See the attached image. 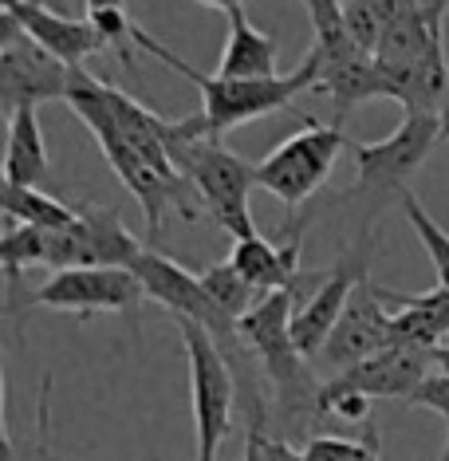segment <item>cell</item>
Returning a JSON list of instances; mask_svg holds the SVG:
<instances>
[{"mask_svg": "<svg viewBox=\"0 0 449 461\" xmlns=\"http://www.w3.org/2000/svg\"><path fill=\"white\" fill-rule=\"evenodd\" d=\"M48 257L44 268H134L142 257V240L122 225L119 209L79 205V221L67 229H44Z\"/></svg>", "mask_w": 449, "mask_h": 461, "instance_id": "9", "label": "cell"}, {"mask_svg": "<svg viewBox=\"0 0 449 461\" xmlns=\"http://www.w3.org/2000/svg\"><path fill=\"white\" fill-rule=\"evenodd\" d=\"M241 461H256V457H253V449H248V446H245V457H241Z\"/></svg>", "mask_w": 449, "mask_h": 461, "instance_id": "32", "label": "cell"}, {"mask_svg": "<svg viewBox=\"0 0 449 461\" xmlns=\"http://www.w3.org/2000/svg\"><path fill=\"white\" fill-rule=\"evenodd\" d=\"M437 114H442V142H449V99L442 103V111Z\"/></svg>", "mask_w": 449, "mask_h": 461, "instance_id": "30", "label": "cell"}, {"mask_svg": "<svg viewBox=\"0 0 449 461\" xmlns=\"http://www.w3.org/2000/svg\"><path fill=\"white\" fill-rule=\"evenodd\" d=\"M0 13L13 16L40 48H48L67 68H83V59L99 56L107 48V40L99 36V28L91 20L64 16L59 8L40 5V0H0Z\"/></svg>", "mask_w": 449, "mask_h": 461, "instance_id": "14", "label": "cell"}, {"mask_svg": "<svg viewBox=\"0 0 449 461\" xmlns=\"http://www.w3.org/2000/svg\"><path fill=\"white\" fill-rule=\"evenodd\" d=\"M437 461H449V429H445V446H442V457Z\"/></svg>", "mask_w": 449, "mask_h": 461, "instance_id": "31", "label": "cell"}, {"mask_svg": "<svg viewBox=\"0 0 449 461\" xmlns=\"http://www.w3.org/2000/svg\"><path fill=\"white\" fill-rule=\"evenodd\" d=\"M399 205H402L406 221H410V229H414V237L422 240L426 257H430V265H434V272H437V285L449 292V233L430 217V209L418 202L414 190H402Z\"/></svg>", "mask_w": 449, "mask_h": 461, "instance_id": "21", "label": "cell"}, {"mask_svg": "<svg viewBox=\"0 0 449 461\" xmlns=\"http://www.w3.org/2000/svg\"><path fill=\"white\" fill-rule=\"evenodd\" d=\"M442 142V114L437 111H410L394 134L382 142H351L355 154V190L351 197L363 202V229L374 225L391 202H399L402 190H410V177L422 170V162Z\"/></svg>", "mask_w": 449, "mask_h": 461, "instance_id": "5", "label": "cell"}, {"mask_svg": "<svg viewBox=\"0 0 449 461\" xmlns=\"http://www.w3.org/2000/svg\"><path fill=\"white\" fill-rule=\"evenodd\" d=\"M40 5H51V8H59V0H40Z\"/></svg>", "mask_w": 449, "mask_h": 461, "instance_id": "33", "label": "cell"}, {"mask_svg": "<svg viewBox=\"0 0 449 461\" xmlns=\"http://www.w3.org/2000/svg\"><path fill=\"white\" fill-rule=\"evenodd\" d=\"M202 8H217V13H237V8H245V0H197Z\"/></svg>", "mask_w": 449, "mask_h": 461, "instance_id": "27", "label": "cell"}, {"mask_svg": "<svg viewBox=\"0 0 449 461\" xmlns=\"http://www.w3.org/2000/svg\"><path fill=\"white\" fill-rule=\"evenodd\" d=\"M382 348H391V312H386L374 280L367 276L355 288V296L347 300V308H343L336 328H331L323 351L316 355V363L331 375H343L347 366L371 359V355Z\"/></svg>", "mask_w": 449, "mask_h": 461, "instance_id": "12", "label": "cell"}, {"mask_svg": "<svg viewBox=\"0 0 449 461\" xmlns=\"http://www.w3.org/2000/svg\"><path fill=\"white\" fill-rule=\"evenodd\" d=\"M87 13H99V8H127V0H83Z\"/></svg>", "mask_w": 449, "mask_h": 461, "instance_id": "28", "label": "cell"}, {"mask_svg": "<svg viewBox=\"0 0 449 461\" xmlns=\"http://www.w3.org/2000/svg\"><path fill=\"white\" fill-rule=\"evenodd\" d=\"M430 366H434V351L391 343V348L374 351L371 359L347 366L343 375H331L323 386H331V391H359L367 398H399V402H410V394L426 383V375H434Z\"/></svg>", "mask_w": 449, "mask_h": 461, "instance_id": "13", "label": "cell"}, {"mask_svg": "<svg viewBox=\"0 0 449 461\" xmlns=\"http://www.w3.org/2000/svg\"><path fill=\"white\" fill-rule=\"evenodd\" d=\"M371 249H374V233L371 229H363L359 240H355V245L328 272H319L316 288L296 303V316H292V339H296V348H300L304 359L316 363V355L323 351V343H328L331 328L339 323L347 300L355 296V288L371 276Z\"/></svg>", "mask_w": 449, "mask_h": 461, "instance_id": "11", "label": "cell"}, {"mask_svg": "<svg viewBox=\"0 0 449 461\" xmlns=\"http://www.w3.org/2000/svg\"><path fill=\"white\" fill-rule=\"evenodd\" d=\"M166 146H170L177 174L193 185L205 213L233 240L253 237L256 225H253V209H248V194L256 185V166H248L221 139H213L205 131L202 111L190 114V119L170 122Z\"/></svg>", "mask_w": 449, "mask_h": 461, "instance_id": "2", "label": "cell"}, {"mask_svg": "<svg viewBox=\"0 0 449 461\" xmlns=\"http://www.w3.org/2000/svg\"><path fill=\"white\" fill-rule=\"evenodd\" d=\"M300 233H304V225H292V237L288 245H273L268 237H241L233 240V253L229 260L237 265V272L248 280V285H256L260 292H276V288H296V285H308V272L300 268Z\"/></svg>", "mask_w": 449, "mask_h": 461, "instance_id": "15", "label": "cell"}, {"mask_svg": "<svg viewBox=\"0 0 449 461\" xmlns=\"http://www.w3.org/2000/svg\"><path fill=\"white\" fill-rule=\"evenodd\" d=\"M197 276H202V285H205L209 296L221 303V308H225L237 323H241V316H248V312H253L256 303H260V296H265V292H260L256 285H248L241 272H237L233 260H221V265H209V268L197 272Z\"/></svg>", "mask_w": 449, "mask_h": 461, "instance_id": "20", "label": "cell"}, {"mask_svg": "<svg viewBox=\"0 0 449 461\" xmlns=\"http://www.w3.org/2000/svg\"><path fill=\"white\" fill-rule=\"evenodd\" d=\"M379 296H382V303H394L391 343L422 348V351L442 348V339L449 335V292L442 285L430 288V292H418V296H406V292H394V288H379Z\"/></svg>", "mask_w": 449, "mask_h": 461, "instance_id": "16", "label": "cell"}, {"mask_svg": "<svg viewBox=\"0 0 449 461\" xmlns=\"http://www.w3.org/2000/svg\"><path fill=\"white\" fill-rule=\"evenodd\" d=\"M308 461H382L379 454V434H367V442H351V438L336 434H311L304 446Z\"/></svg>", "mask_w": 449, "mask_h": 461, "instance_id": "23", "label": "cell"}, {"mask_svg": "<svg viewBox=\"0 0 449 461\" xmlns=\"http://www.w3.org/2000/svg\"><path fill=\"white\" fill-rule=\"evenodd\" d=\"M190 359V398H193V429H197V461H217L229 429H233V406L241 398V383L233 363L202 323L174 316Z\"/></svg>", "mask_w": 449, "mask_h": 461, "instance_id": "6", "label": "cell"}, {"mask_svg": "<svg viewBox=\"0 0 449 461\" xmlns=\"http://www.w3.org/2000/svg\"><path fill=\"white\" fill-rule=\"evenodd\" d=\"M343 150H351V139L339 122L304 119V131L256 162V185L273 194L284 209H300L311 194L323 190Z\"/></svg>", "mask_w": 449, "mask_h": 461, "instance_id": "7", "label": "cell"}, {"mask_svg": "<svg viewBox=\"0 0 449 461\" xmlns=\"http://www.w3.org/2000/svg\"><path fill=\"white\" fill-rule=\"evenodd\" d=\"M64 103L79 114L83 122H87L91 139L99 142V150H103V158H107V166L114 170V177H119V182L130 190L134 202L142 205L146 237L150 240H158V233H162L166 209H177L185 221H197V217L205 213L202 202H197V194H193V185H174L170 177H162L127 142V134L119 131V122H114V114H111L107 95H103V79L99 76H91L87 68H76L71 71V87H67Z\"/></svg>", "mask_w": 449, "mask_h": 461, "instance_id": "1", "label": "cell"}, {"mask_svg": "<svg viewBox=\"0 0 449 461\" xmlns=\"http://www.w3.org/2000/svg\"><path fill=\"white\" fill-rule=\"evenodd\" d=\"M319 276H311L308 285H296V288H276V292H265L260 303L248 316H241V339L245 348L256 355L260 371L265 379L273 383V391L280 398V411L288 418H304L316 411L319 414V391L323 383H316V371H311V359H304L292 339V316H296V303L316 288Z\"/></svg>", "mask_w": 449, "mask_h": 461, "instance_id": "4", "label": "cell"}, {"mask_svg": "<svg viewBox=\"0 0 449 461\" xmlns=\"http://www.w3.org/2000/svg\"><path fill=\"white\" fill-rule=\"evenodd\" d=\"M142 51H150L154 59H162L170 71H177L182 79H190L197 91H202V119H205V131L213 139H225L229 131L245 127L253 119H265V114H276V111H292V99L304 95V91H316V56L300 59V68H292L288 76H276V79H225V76H205V71L190 68L182 56H174L166 44H158L146 28L134 32Z\"/></svg>", "mask_w": 449, "mask_h": 461, "instance_id": "3", "label": "cell"}, {"mask_svg": "<svg viewBox=\"0 0 449 461\" xmlns=\"http://www.w3.org/2000/svg\"><path fill=\"white\" fill-rule=\"evenodd\" d=\"M217 76L225 79H276V36L260 32L245 8L229 13V40L217 59Z\"/></svg>", "mask_w": 449, "mask_h": 461, "instance_id": "17", "label": "cell"}, {"mask_svg": "<svg viewBox=\"0 0 449 461\" xmlns=\"http://www.w3.org/2000/svg\"><path fill=\"white\" fill-rule=\"evenodd\" d=\"M0 107L13 114L20 107H44L67 99L71 71L48 48H40L13 16H0Z\"/></svg>", "mask_w": 449, "mask_h": 461, "instance_id": "10", "label": "cell"}, {"mask_svg": "<svg viewBox=\"0 0 449 461\" xmlns=\"http://www.w3.org/2000/svg\"><path fill=\"white\" fill-rule=\"evenodd\" d=\"M150 300L134 268H59L40 285L36 292L28 288V308H51V312H71V316H127L130 331L139 335V312Z\"/></svg>", "mask_w": 449, "mask_h": 461, "instance_id": "8", "label": "cell"}, {"mask_svg": "<svg viewBox=\"0 0 449 461\" xmlns=\"http://www.w3.org/2000/svg\"><path fill=\"white\" fill-rule=\"evenodd\" d=\"M371 406H374V398L359 391H331V386L319 391V414H336L343 422H367Z\"/></svg>", "mask_w": 449, "mask_h": 461, "instance_id": "25", "label": "cell"}, {"mask_svg": "<svg viewBox=\"0 0 449 461\" xmlns=\"http://www.w3.org/2000/svg\"><path fill=\"white\" fill-rule=\"evenodd\" d=\"M434 366H437V371H449V343L434 348Z\"/></svg>", "mask_w": 449, "mask_h": 461, "instance_id": "29", "label": "cell"}, {"mask_svg": "<svg viewBox=\"0 0 449 461\" xmlns=\"http://www.w3.org/2000/svg\"><path fill=\"white\" fill-rule=\"evenodd\" d=\"M410 406L434 411V414H442L445 422H449V371H434V375H426V383L410 394Z\"/></svg>", "mask_w": 449, "mask_h": 461, "instance_id": "26", "label": "cell"}, {"mask_svg": "<svg viewBox=\"0 0 449 461\" xmlns=\"http://www.w3.org/2000/svg\"><path fill=\"white\" fill-rule=\"evenodd\" d=\"M414 5H418V0H343L351 36L359 40L367 51H374L379 36L406 13V8H414Z\"/></svg>", "mask_w": 449, "mask_h": 461, "instance_id": "22", "label": "cell"}, {"mask_svg": "<svg viewBox=\"0 0 449 461\" xmlns=\"http://www.w3.org/2000/svg\"><path fill=\"white\" fill-rule=\"evenodd\" d=\"M48 146L40 134L36 107H20L8 114V142H4V185H40L48 182Z\"/></svg>", "mask_w": 449, "mask_h": 461, "instance_id": "18", "label": "cell"}, {"mask_svg": "<svg viewBox=\"0 0 449 461\" xmlns=\"http://www.w3.org/2000/svg\"><path fill=\"white\" fill-rule=\"evenodd\" d=\"M245 446L253 449L256 461H308L304 449H296L292 442H284V438L268 434V411L248 414V438H245Z\"/></svg>", "mask_w": 449, "mask_h": 461, "instance_id": "24", "label": "cell"}, {"mask_svg": "<svg viewBox=\"0 0 449 461\" xmlns=\"http://www.w3.org/2000/svg\"><path fill=\"white\" fill-rule=\"evenodd\" d=\"M4 221L36 229H67L79 221V205L44 194L40 185H4Z\"/></svg>", "mask_w": 449, "mask_h": 461, "instance_id": "19", "label": "cell"}]
</instances>
